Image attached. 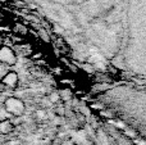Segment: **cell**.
<instances>
[{
    "label": "cell",
    "instance_id": "cell-6",
    "mask_svg": "<svg viewBox=\"0 0 146 145\" xmlns=\"http://www.w3.org/2000/svg\"><path fill=\"white\" fill-rule=\"evenodd\" d=\"M59 100V95L58 94H51L50 95V102L51 103H56Z\"/></svg>",
    "mask_w": 146,
    "mask_h": 145
},
{
    "label": "cell",
    "instance_id": "cell-2",
    "mask_svg": "<svg viewBox=\"0 0 146 145\" xmlns=\"http://www.w3.org/2000/svg\"><path fill=\"white\" fill-rule=\"evenodd\" d=\"M0 59H1L3 63H7V64H14L15 63L14 53H13L12 49L7 48V46H3L1 51H0Z\"/></svg>",
    "mask_w": 146,
    "mask_h": 145
},
{
    "label": "cell",
    "instance_id": "cell-4",
    "mask_svg": "<svg viewBox=\"0 0 146 145\" xmlns=\"http://www.w3.org/2000/svg\"><path fill=\"white\" fill-rule=\"evenodd\" d=\"M12 130H13V125L9 120L1 121V123H0V131H1V134H4V135L5 134H9Z\"/></svg>",
    "mask_w": 146,
    "mask_h": 145
},
{
    "label": "cell",
    "instance_id": "cell-5",
    "mask_svg": "<svg viewBox=\"0 0 146 145\" xmlns=\"http://www.w3.org/2000/svg\"><path fill=\"white\" fill-rule=\"evenodd\" d=\"M99 138H100V141L103 143L101 145H109L108 140H106V138H105V135H104V132H101V131H100V132H99Z\"/></svg>",
    "mask_w": 146,
    "mask_h": 145
},
{
    "label": "cell",
    "instance_id": "cell-1",
    "mask_svg": "<svg viewBox=\"0 0 146 145\" xmlns=\"http://www.w3.org/2000/svg\"><path fill=\"white\" fill-rule=\"evenodd\" d=\"M4 108L9 112V114H14V116H21L25 112V104L21 99L18 98H8L4 103Z\"/></svg>",
    "mask_w": 146,
    "mask_h": 145
},
{
    "label": "cell",
    "instance_id": "cell-8",
    "mask_svg": "<svg viewBox=\"0 0 146 145\" xmlns=\"http://www.w3.org/2000/svg\"><path fill=\"white\" fill-rule=\"evenodd\" d=\"M58 114H64V109H63V108H59V109H58Z\"/></svg>",
    "mask_w": 146,
    "mask_h": 145
},
{
    "label": "cell",
    "instance_id": "cell-3",
    "mask_svg": "<svg viewBox=\"0 0 146 145\" xmlns=\"http://www.w3.org/2000/svg\"><path fill=\"white\" fill-rule=\"evenodd\" d=\"M3 84L7 85V86H10V87L17 86V84H18L17 73H15V72H9V73H7L3 77Z\"/></svg>",
    "mask_w": 146,
    "mask_h": 145
},
{
    "label": "cell",
    "instance_id": "cell-7",
    "mask_svg": "<svg viewBox=\"0 0 146 145\" xmlns=\"http://www.w3.org/2000/svg\"><path fill=\"white\" fill-rule=\"evenodd\" d=\"M36 116H37V118H45V112L44 110H37Z\"/></svg>",
    "mask_w": 146,
    "mask_h": 145
}]
</instances>
